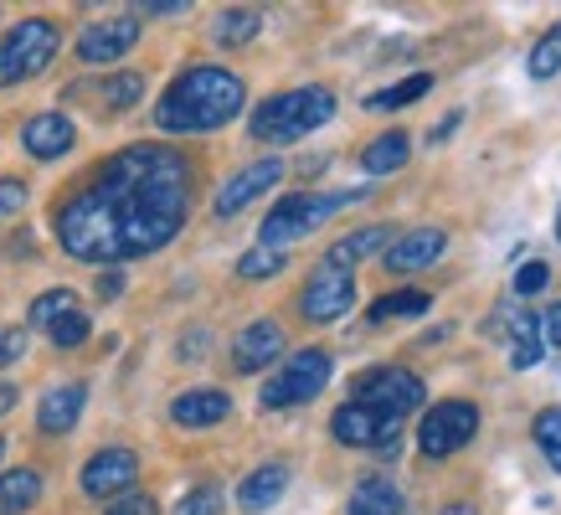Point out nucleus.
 <instances>
[{"mask_svg":"<svg viewBox=\"0 0 561 515\" xmlns=\"http://www.w3.org/2000/svg\"><path fill=\"white\" fill-rule=\"evenodd\" d=\"M191 165L171 145H129L103 160L72 202L57 211V242L78 263L150 258L186 227Z\"/></svg>","mask_w":561,"mask_h":515,"instance_id":"f257e3e1","label":"nucleus"},{"mask_svg":"<svg viewBox=\"0 0 561 515\" xmlns=\"http://www.w3.org/2000/svg\"><path fill=\"white\" fill-rule=\"evenodd\" d=\"M242 103H248V88H242L238 72L202 62V68H186L165 88V99L154 108V124L171 129V135H211V129L238 119Z\"/></svg>","mask_w":561,"mask_h":515,"instance_id":"f03ea898","label":"nucleus"},{"mask_svg":"<svg viewBox=\"0 0 561 515\" xmlns=\"http://www.w3.org/2000/svg\"><path fill=\"white\" fill-rule=\"evenodd\" d=\"M335 114V93L320 83L309 88H289V93H273L253 108V139L263 145H294V139H305L309 129H320L330 124Z\"/></svg>","mask_w":561,"mask_h":515,"instance_id":"7ed1b4c3","label":"nucleus"},{"mask_svg":"<svg viewBox=\"0 0 561 515\" xmlns=\"http://www.w3.org/2000/svg\"><path fill=\"white\" fill-rule=\"evenodd\" d=\"M366 191H294V196H284V202L273 206L268 217H263V248H284V242H299L305 232H314V227H324L341 206H356Z\"/></svg>","mask_w":561,"mask_h":515,"instance_id":"20e7f679","label":"nucleus"},{"mask_svg":"<svg viewBox=\"0 0 561 515\" xmlns=\"http://www.w3.org/2000/svg\"><path fill=\"white\" fill-rule=\"evenodd\" d=\"M57 42H62V36H57V26H51V21H42V16L11 26V32L0 36V88L36 78V72L57 57Z\"/></svg>","mask_w":561,"mask_h":515,"instance_id":"39448f33","label":"nucleus"},{"mask_svg":"<svg viewBox=\"0 0 561 515\" xmlns=\"http://www.w3.org/2000/svg\"><path fill=\"white\" fill-rule=\"evenodd\" d=\"M324 381H330V356L324 351H294L284 360V371L268 377V387H263V408H305L324 392Z\"/></svg>","mask_w":561,"mask_h":515,"instance_id":"423d86ee","label":"nucleus"},{"mask_svg":"<svg viewBox=\"0 0 561 515\" xmlns=\"http://www.w3.org/2000/svg\"><path fill=\"white\" fill-rule=\"evenodd\" d=\"M423 381L412 377L408 366H376L366 377L356 381V397L360 408H376V412H391V417H408V412L423 408Z\"/></svg>","mask_w":561,"mask_h":515,"instance_id":"0eeeda50","label":"nucleus"},{"mask_svg":"<svg viewBox=\"0 0 561 515\" xmlns=\"http://www.w3.org/2000/svg\"><path fill=\"white\" fill-rule=\"evenodd\" d=\"M474 433H479L474 402H433V412L423 417V433H417V448H423L427 459H448V454H459Z\"/></svg>","mask_w":561,"mask_h":515,"instance_id":"6e6552de","label":"nucleus"},{"mask_svg":"<svg viewBox=\"0 0 561 515\" xmlns=\"http://www.w3.org/2000/svg\"><path fill=\"white\" fill-rule=\"evenodd\" d=\"M330 433H335L345 448H387V454H397L402 417L376 412V408H360V402H345V408L330 417Z\"/></svg>","mask_w":561,"mask_h":515,"instance_id":"1a4fd4ad","label":"nucleus"},{"mask_svg":"<svg viewBox=\"0 0 561 515\" xmlns=\"http://www.w3.org/2000/svg\"><path fill=\"white\" fill-rule=\"evenodd\" d=\"M351 305H356V278L341 274V268H320L299 294V314L314 320V325H330V320L351 314Z\"/></svg>","mask_w":561,"mask_h":515,"instance_id":"9d476101","label":"nucleus"},{"mask_svg":"<svg viewBox=\"0 0 561 515\" xmlns=\"http://www.w3.org/2000/svg\"><path fill=\"white\" fill-rule=\"evenodd\" d=\"M135 480H139L135 448H103V454H93V459L83 464V495H93V500L129 495Z\"/></svg>","mask_w":561,"mask_h":515,"instance_id":"9b49d317","label":"nucleus"},{"mask_svg":"<svg viewBox=\"0 0 561 515\" xmlns=\"http://www.w3.org/2000/svg\"><path fill=\"white\" fill-rule=\"evenodd\" d=\"M135 42H139V21L135 16H108V21L83 26V36H78V57L93 62V68H103V62H119Z\"/></svg>","mask_w":561,"mask_h":515,"instance_id":"f8f14e48","label":"nucleus"},{"mask_svg":"<svg viewBox=\"0 0 561 515\" xmlns=\"http://www.w3.org/2000/svg\"><path fill=\"white\" fill-rule=\"evenodd\" d=\"M443 248H448V232H443V227H412L402 238H391L387 268L391 274H423V268H433L443 258Z\"/></svg>","mask_w":561,"mask_h":515,"instance_id":"ddd939ff","label":"nucleus"},{"mask_svg":"<svg viewBox=\"0 0 561 515\" xmlns=\"http://www.w3.org/2000/svg\"><path fill=\"white\" fill-rule=\"evenodd\" d=\"M278 181H284V160H273V154L268 160H257V165H248V171H238L227 186L217 191V217H238L242 206L257 202V196L273 191Z\"/></svg>","mask_w":561,"mask_h":515,"instance_id":"4468645a","label":"nucleus"},{"mask_svg":"<svg viewBox=\"0 0 561 515\" xmlns=\"http://www.w3.org/2000/svg\"><path fill=\"white\" fill-rule=\"evenodd\" d=\"M21 145H26V154H36V160H57V154H68L72 145H78V129H72L68 114H36V119H26V129H21Z\"/></svg>","mask_w":561,"mask_h":515,"instance_id":"2eb2a0df","label":"nucleus"},{"mask_svg":"<svg viewBox=\"0 0 561 515\" xmlns=\"http://www.w3.org/2000/svg\"><path fill=\"white\" fill-rule=\"evenodd\" d=\"M278 351H284V330L273 325V320H253L232 341V366L238 371H263L268 360H278Z\"/></svg>","mask_w":561,"mask_h":515,"instance_id":"dca6fc26","label":"nucleus"},{"mask_svg":"<svg viewBox=\"0 0 561 515\" xmlns=\"http://www.w3.org/2000/svg\"><path fill=\"white\" fill-rule=\"evenodd\" d=\"M227 412H232V397L217 387H196V392H181L171 402V417L181 428H217Z\"/></svg>","mask_w":561,"mask_h":515,"instance_id":"f3484780","label":"nucleus"},{"mask_svg":"<svg viewBox=\"0 0 561 515\" xmlns=\"http://www.w3.org/2000/svg\"><path fill=\"white\" fill-rule=\"evenodd\" d=\"M83 402H88V387L83 381H68V387H51L42 397V408H36V423L42 433H68L78 417H83Z\"/></svg>","mask_w":561,"mask_h":515,"instance_id":"a211bd4d","label":"nucleus"},{"mask_svg":"<svg viewBox=\"0 0 561 515\" xmlns=\"http://www.w3.org/2000/svg\"><path fill=\"white\" fill-rule=\"evenodd\" d=\"M391 248V232L387 227H360V232H351V238H341L330 253H324V268H341V274H351L360 258L371 253H387Z\"/></svg>","mask_w":561,"mask_h":515,"instance_id":"6ab92c4d","label":"nucleus"},{"mask_svg":"<svg viewBox=\"0 0 561 515\" xmlns=\"http://www.w3.org/2000/svg\"><path fill=\"white\" fill-rule=\"evenodd\" d=\"M284 490H289V469H284V464H263V469H253V474L238 484V505L257 515V511H268L273 500H284Z\"/></svg>","mask_w":561,"mask_h":515,"instance_id":"aec40b11","label":"nucleus"},{"mask_svg":"<svg viewBox=\"0 0 561 515\" xmlns=\"http://www.w3.org/2000/svg\"><path fill=\"white\" fill-rule=\"evenodd\" d=\"M408 511V500L391 480L381 474H366V480L351 490V515H402Z\"/></svg>","mask_w":561,"mask_h":515,"instance_id":"412c9836","label":"nucleus"},{"mask_svg":"<svg viewBox=\"0 0 561 515\" xmlns=\"http://www.w3.org/2000/svg\"><path fill=\"white\" fill-rule=\"evenodd\" d=\"M408 154H412V139L402 135V129H387L381 139H371V145L360 150V171L366 175H391V171L408 165Z\"/></svg>","mask_w":561,"mask_h":515,"instance_id":"4be33fe9","label":"nucleus"},{"mask_svg":"<svg viewBox=\"0 0 561 515\" xmlns=\"http://www.w3.org/2000/svg\"><path fill=\"white\" fill-rule=\"evenodd\" d=\"M42 500V474L36 469H5L0 474V515H21Z\"/></svg>","mask_w":561,"mask_h":515,"instance_id":"5701e85b","label":"nucleus"},{"mask_svg":"<svg viewBox=\"0 0 561 515\" xmlns=\"http://www.w3.org/2000/svg\"><path fill=\"white\" fill-rule=\"evenodd\" d=\"M257 32H263V16H257L253 5H242V11H221V16L211 21V36H217L221 47H248Z\"/></svg>","mask_w":561,"mask_h":515,"instance_id":"b1692460","label":"nucleus"},{"mask_svg":"<svg viewBox=\"0 0 561 515\" xmlns=\"http://www.w3.org/2000/svg\"><path fill=\"white\" fill-rule=\"evenodd\" d=\"M427 305H433V294L397 289V294H387V299H376V305H371V325H381V320H408V314H423Z\"/></svg>","mask_w":561,"mask_h":515,"instance_id":"393cba45","label":"nucleus"},{"mask_svg":"<svg viewBox=\"0 0 561 515\" xmlns=\"http://www.w3.org/2000/svg\"><path fill=\"white\" fill-rule=\"evenodd\" d=\"M68 314H78V294H72V289H47L32 305V325L51 330L57 320H68Z\"/></svg>","mask_w":561,"mask_h":515,"instance_id":"a878e982","label":"nucleus"},{"mask_svg":"<svg viewBox=\"0 0 561 515\" xmlns=\"http://www.w3.org/2000/svg\"><path fill=\"white\" fill-rule=\"evenodd\" d=\"M139 93H145V78H139V72H119V78L99 83V103L114 108V114H119V108H135Z\"/></svg>","mask_w":561,"mask_h":515,"instance_id":"bb28decb","label":"nucleus"},{"mask_svg":"<svg viewBox=\"0 0 561 515\" xmlns=\"http://www.w3.org/2000/svg\"><path fill=\"white\" fill-rule=\"evenodd\" d=\"M427 88H433V78H427V72H412V78H402V83L387 88V93H371V99H366V108H402V103L423 99Z\"/></svg>","mask_w":561,"mask_h":515,"instance_id":"cd10ccee","label":"nucleus"},{"mask_svg":"<svg viewBox=\"0 0 561 515\" xmlns=\"http://www.w3.org/2000/svg\"><path fill=\"white\" fill-rule=\"evenodd\" d=\"M557 72H561V21L530 52V78H557Z\"/></svg>","mask_w":561,"mask_h":515,"instance_id":"c85d7f7f","label":"nucleus"},{"mask_svg":"<svg viewBox=\"0 0 561 515\" xmlns=\"http://www.w3.org/2000/svg\"><path fill=\"white\" fill-rule=\"evenodd\" d=\"M511 360H515V371H526V366H536V360H541V335H536V314H526V320H515Z\"/></svg>","mask_w":561,"mask_h":515,"instance_id":"c756f323","label":"nucleus"},{"mask_svg":"<svg viewBox=\"0 0 561 515\" xmlns=\"http://www.w3.org/2000/svg\"><path fill=\"white\" fill-rule=\"evenodd\" d=\"M289 253H273V248H257V253H242L238 258V278H273L284 274Z\"/></svg>","mask_w":561,"mask_h":515,"instance_id":"7c9ffc66","label":"nucleus"},{"mask_svg":"<svg viewBox=\"0 0 561 515\" xmlns=\"http://www.w3.org/2000/svg\"><path fill=\"white\" fill-rule=\"evenodd\" d=\"M221 511V484H196L181 505H175V515H217Z\"/></svg>","mask_w":561,"mask_h":515,"instance_id":"2f4dec72","label":"nucleus"},{"mask_svg":"<svg viewBox=\"0 0 561 515\" xmlns=\"http://www.w3.org/2000/svg\"><path fill=\"white\" fill-rule=\"evenodd\" d=\"M51 345H62V351H72V345H83L88 341V314L78 309V314H68V320H57V325L47 330Z\"/></svg>","mask_w":561,"mask_h":515,"instance_id":"473e14b6","label":"nucleus"},{"mask_svg":"<svg viewBox=\"0 0 561 515\" xmlns=\"http://www.w3.org/2000/svg\"><path fill=\"white\" fill-rule=\"evenodd\" d=\"M21 206H26V181H16V175H0V222H5V217H16Z\"/></svg>","mask_w":561,"mask_h":515,"instance_id":"72a5a7b5","label":"nucleus"},{"mask_svg":"<svg viewBox=\"0 0 561 515\" xmlns=\"http://www.w3.org/2000/svg\"><path fill=\"white\" fill-rule=\"evenodd\" d=\"M536 444H541L546 454H561V408H551V412L536 417Z\"/></svg>","mask_w":561,"mask_h":515,"instance_id":"f704fd0d","label":"nucleus"},{"mask_svg":"<svg viewBox=\"0 0 561 515\" xmlns=\"http://www.w3.org/2000/svg\"><path fill=\"white\" fill-rule=\"evenodd\" d=\"M536 335H541V351H546V345H557V351H561V305H551V309H541V314H536Z\"/></svg>","mask_w":561,"mask_h":515,"instance_id":"c9c22d12","label":"nucleus"},{"mask_svg":"<svg viewBox=\"0 0 561 515\" xmlns=\"http://www.w3.org/2000/svg\"><path fill=\"white\" fill-rule=\"evenodd\" d=\"M546 278H551V268H546V263H526V268L515 274V294H541Z\"/></svg>","mask_w":561,"mask_h":515,"instance_id":"e433bc0d","label":"nucleus"},{"mask_svg":"<svg viewBox=\"0 0 561 515\" xmlns=\"http://www.w3.org/2000/svg\"><path fill=\"white\" fill-rule=\"evenodd\" d=\"M108 515H160V505H154L150 495H129V500H119Z\"/></svg>","mask_w":561,"mask_h":515,"instance_id":"4c0bfd02","label":"nucleus"},{"mask_svg":"<svg viewBox=\"0 0 561 515\" xmlns=\"http://www.w3.org/2000/svg\"><path fill=\"white\" fill-rule=\"evenodd\" d=\"M21 351H26V335H21V330H5V335H0V366H11Z\"/></svg>","mask_w":561,"mask_h":515,"instance_id":"58836bf2","label":"nucleus"},{"mask_svg":"<svg viewBox=\"0 0 561 515\" xmlns=\"http://www.w3.org/2000/svg\"><path fill=\"white\" fill-rule=\"evenodd\" d=\"M119 289H124V274H119V268H108V274L99 278V294H103V299H119Z\"/></svg>","mask_w":561,"mask_h":515,"instance_id":"ea45409f","label":"nucleus"},{"mask_svg":"<svg viewBox=\"0 0 561 515\" xmlns=\"http://www.w3.org/2000/svg\"><path fill=\"white\" fill-rule=\"evenodd\" d=\"M16 381H0V412H11V408H16Z\"/></svg>","mask_w":561,"mask_h":515,"instance_id":"a19ab883","label":"nucleus"},{"mask_svg":"<svg viewBox=\"0 0 561 515\" xmlns=\"http://www.w3.org/2000/svg\"><path fill=\"white\" fill-rule=\"evenodd\" d=\"M459 124H463V114H448V119H443L438 129H433V139H448V135H454V129H459Z\"/></svg>","mask_w":561,"mask_h":515,"instance_id":"79ce46f5","label":"nucleus"},{"mask_svg":"<svg viewBox=\"0 0 561 515\" xmlns=\"http://www.w3.org/2000/svg\"><path fill=\"white\" fill-rule=\"evenodd\" d=\"M438 515H479V511H474V505H469V500H454V505H443Z\"/></svg>","mask_w":561,"mask_h":515,"instance_id":"37998d69","label":"nucleus"},{"mask_svg":"<svg viewBox=\"0 0 561 515\" xmlns=\"http://www.w3.org/2000/svg\"><path fill=\"white\" fill-rule=\"evenodd\" d=\"M551 464H557V474H561V454H551Z\"/></svg>","mask_w":561,"mask_h":515,"instance_id":"c03bdc74","label":"nucleus"},{"mask_svg":"<svg viewBox=\"0 0 561 515\" xmlns=\"http://www.w3.org/2000/svg\"><path fill=\"white\" fill-rule=\"evenodd\" d=\"M557 238H561V211H557Z\"/></svg>","mask_w":561,"mask_h":515,"instance_id":"a18cd8bd","label":"nucleus"},{"mask_svg":"<svg viewBox=\"0 0 561 515\" xmlns=\"http://www.w3.org/2000/svg\"><path fill=\"white\" fill-rule=\"evenodd\" d=\"M0 454H5V444H0Z\"/></svg>","mask_w":561,"mask_h":515,"instance_id":"49530a36","label":"nucleus"}]
</instances>
